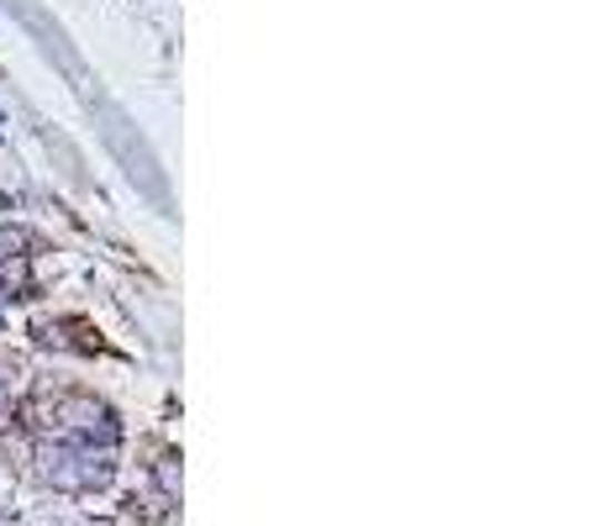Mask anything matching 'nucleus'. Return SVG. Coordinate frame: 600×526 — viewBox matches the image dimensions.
Wrapping results in <instances>:
<instances>
[{
    "mask_svg": "<svg viewBox=\"0 0 600 526\" xmlns=\"http://www.w3.org/2000/svg\"><path fill=\"white\" fill-rule=\"evenodd\" d=\"M42 464H48V479L59 489H100L111 485V474H117V464H111V447H74V443H59L42 453Z\"/></svg>",
    "mask_w": 600,
    "mask_h": 526,
    "instance_id": "1",
    "label": "nucleus"
},
{
    "mask_svg": "<svg viewBox=\"0 0 600 526\" xmlns=\"http://www.w3.org/2000/svg\"><path fill=\"white\" fill-rule=\"evenodd\" d=\"M53 416H59L63 426H69V432H74V437H84V447L96 443H117L121 437V426H117V416H111V411H106V405L100 401H90V395H69V401H59V411H53Z\"/></svg>",
    "mask_w": 600,
    "mask_h": 526,
    "instance_id": "2",
    "label": "nucleus"
},
{
    "mask_svg": "<svg viewBox=\"0 0 600 526\" xmlns=\"http://www.w3.org/2000/svg\"><path fill=\"white\" fill-rule=\"evenodd\" d=\"M153 479H159V489L174 500V495H180V458H174V453H163L159 468H153Z\"/></svg>",
    "mask_w": 600,
    "mask_h": 526,
    "instance_id": "3",
    "label": "nucleus"
},
{
    "mask_svg": "<svg viewBox=\"0 0 600 526\" xmlns=\"http://www.w3.org/2000/svg\"><path fill=\"white\" fill-rule=\"evenodd\" d=\"M21 284H27V259H11L6 269H0V305H6V301H17L11 290H21Z\"/></svg>",
    "mask_w": 600,
    "mask_h": 526,
    "instance_id": "4",
    "label": "nucleus"
},
{
    "mask_svg": "<svg viewBox=\"0 0 600 526\" xmlns=\"http://www.w3.org/2000/svg\"><path fill=\"white\" fill-rule=\"evenodd\" d=\"M11 259H27V232L0 226V263H11Z\"/></svg>",
    "mask_w": 600,
    "mask_h": 526,
    "instance_id": "5",
    "label": "nucleus"
},
{
    "mask_svg": "<svg viewBox=\"0 0 600 526\" xmlns=\"http://www.w3.org/2000/svg\"><path fill=\"white\" fill-rule=\"evenodd\" d=\"M6 395H11V380H6V374H0V405H6Z\"/></svg>",
    "mask_w": 600,
    "mask_h": 526,
    "instance_id": "6",
    "label": "nucleus"
},
{
    "mask_svg": "<svg viewBox=\"0 0 600 526\" xmlns=\"http://www.w3.org/2000/svg\"><path fill=\"white\" fill-rule=\"evenodd\" d=\"M163 526H180V522H174V516H163Z\"/></svg>",
    "mask_w": 600,
    "mask_h": 526,
    "instance_id": "7",
    "label": "nucleus"
}]
</instances>
